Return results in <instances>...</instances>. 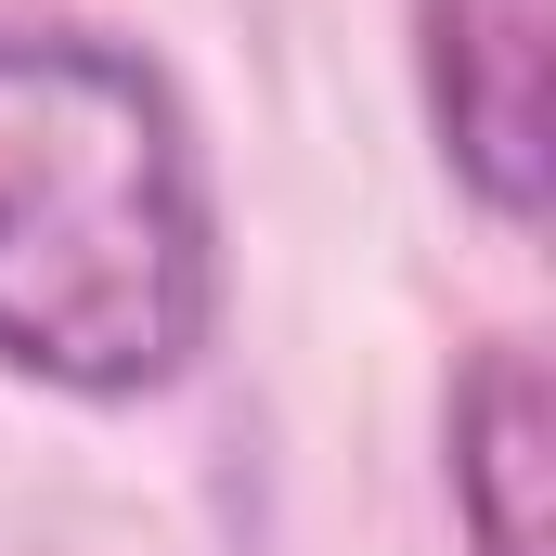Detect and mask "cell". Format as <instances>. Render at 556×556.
Here are the masks:
<instances>
[{
	"label": "cell",
	"instance_id": "1",
	"mask_svg": "<svg viewBox=\"0 0 556 556\" xmlns=\"http://www.w3.org/2000/svg\"><path fill=\"white\" fill-rule=\"evenodd\" d=\"M220 324L181 91L91 26H0V363L65 402L168 389Z\"/></svg>",
	"mask_w": 556,
	"mask_h": 556
},
{
	"label": "cell",
	"instance_id": "2",
	"mask_svg": "<svg viewBox=\"0 0 556 556\" xmlns=\"http://www.w3.org/2000/svg\"><path fill=\"white\" fill-rule=\"evenodd\" d=\"M427 130L453 155V181L531 233L544 220V26L556 0H427Z\"/></svg>",
	"mask_w": 556,
	"mask_h": 556
},
{
	"label": "cell",
	"instance_id": "3",
	"mask_svg": "<svg viewBox=\"0 0 556 556\" xmlns=\"http://www.w3.org/2000/svg\"><path fill=\"white\" fill-rule=\"evenodd\" d=\"M544 350L531 337H492L453 389V518H466V556H544Z\"/></svg>",
	"mask_w": 556,
	"mask_h": 556
}]
</instances>
